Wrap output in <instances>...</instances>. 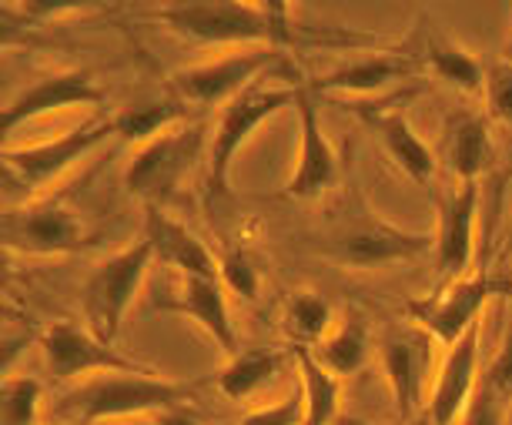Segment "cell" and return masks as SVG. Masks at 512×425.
<instances>
[{"instance_id": "cell-1", "label": "cell", "mask_w": 512, "mask_h": 425, "mask_svg": "<svg viewBox=\"0 0 512 425\" xmlns=\"http://www.w3.org/2000/svg\"><path fill=\"white\" fill-rule=\"evenodd\" d=\"M198 382L164 379L151 369L138 372H98L91 379L74 382L71 392L57 402V419L71 425H94L131 419V415H154L171 405H185L195 399Z\"/></svg>"}, {"instance_id": "cell-2", "label": "cell", "mask_w": 512, "mask_h": 425, "mask_svg": "<svg viewBox=\"0 0 512 425\" xmlns=\"http://www.w3.org/2000/svg\"><path fill=\"white\" fill-rule=\"evenodd\" d=\"M161 21L185 41L208 47H288L298 44L295 24H278L255 0H178Z\"/></svg>"}, {"instance_id": "cell-3", "label": "cell", "mask_w": 512, "mask_h": 425, "mask_svg": "<svg viewBox=\"0 0 512 425\" xmlns=\"http://www.w3.org/2000/svg\"><path fill=\"white\" fill-rule=\"evenodd\" d=\"M298 84H302V77L292 84H282V88H268V84L255 81L251 88H245L238 98H231L221 108L208 144V175H205L208 201H221L231 195L228 191L231 161L238 158V151L245 148L251 134L262 128V124L272 121L275 114H282L288 104H295Z\"/></svg>"}, {"instance_id": "cell-4", "label": "cell", "mask_w": 512, "mask_h": 425, "mask_svg": "<svg viewBox=\"0 0 512 425\" xmlns=\"http://www.w3.org/2000/svg\"><path fill=\"white\" fill-rule=\"evenodd\" d=\"M208 144L211 134L205 124H178V128L138 144L128 171H124V185L144 205L164 208V201L175 198L178 188L188 181L195 164L201 158L208 161Z\"/></svg>"}, {"instance_id": "cell-5", "label": "cell", "mask_w": 512, "mask_h": 425, "mask_svg": "<svg viewBox=\"0 0 512 425\" xmlns=\"http://www.w3.org/2000/svg\"><path fill=\"white\" fill-rule=\"evenodd\" d=\"M114 138V121L111 118H91L77 124L74 131L57 134L51 141L41 144H24V148H4V198L7 205H14L17 198H31L34 191L51 185L64 175L67 168H74L84 154H91L98 144Z\"/></svg>"}, {"instance_id": "cell-6", "label": "cell", "mask_w": 512, "mask_h": 425, "mask_svg": "<svg viewBox=\"0 0 512 425\" xmlns=\"http://www.w3.org/2000/svg\"><path fill=\"white\" fill-rule=\"evenodd\" d=\"M436 345V338L412 322L405 328H389L379 338V365L399 422L422 419V409H429V392L442 362L436 359Z\"/></svg>"}, {"instance_id": "cell-7", "label": "cell", "mask_w": 512, "mask_h": 425, "mask_svg": "<svg viewBox=\"0 0 512 425\" xmlns=\"http://www.w3.org/2000/svg\"><path fill=\"white\" fill-rule=\"evenodd\" d=\"M154 262V248L148 238L131 241L128 248L114 251L111 258L94 268L88 285H84V318L88 328L104 342H114L124 325L131 302L138 298L144 275Z\"/></svg>"}, {"instance_id": "cell-8", "label": "cell", "mask_w": 512, "mask_h": 425, "mask_svg": "<svg viewBox=\"0 0 512 425\" xmlns=\"http://www.w3.org/2000/svg\"><path fill=\"white\" fill-rule=\"evenodd\" d=\"M282 64V47H235L211 61L178 67L171 74V94L198 108H225L231 98L262 81V74Z\"/></svg>"}, {"instance_id": "cell-9", "label": "cell", "mask_w": 512, "mask_h": 425, "mask_svg": "<svg viewBox=\"0 0 512 425\" xmlns=\"http://www.w3.org/2000/svg\"><path fill=\"white\" fill-rule=\"evenodd\" d=\"M432 248H436V238L422 235V231H405L392 225V221L365 211L345 228H338L332 238H325L318 245V255L332 258V262L345 268H385L399 262H415Z\"/></svg>"}, {"instance_id": "cell-10", "label": "cell", "mask_w": 512, "mask_h": 425, "mask_svg": "<svg viewBox=\"0 0 512 425\" xmlns=\"http://www.w3.org/2000/svg\"><path fill=\"white\" fill-rule=\"evenodd\" d=\"M502 288H509L506 278H496L489 272H469L462 278H452L436 295L422 298V302H409V322L425 328L442 349H449L469 328L482 322L486 305Z\"/></svg>"}, {"instance_id": "cell-11", "label": "cell", "mask_w": 512, "mask_h": 425, "mask_svg": "<svg viewBox=\"0 0 512 425\" xmlns=\"http://www.w3.org/2000/svg\"><path fill=\"white\" fill-rule=\"evenodd\" d=\"M94 241L98 238L57 201H21L4 211V245L21 255H77Z\"/></svg>"}, {"instance_id": "cell-12", "label": "cell", "mask_w": 512, "mask_h": 425, "mask_svg": "<svg viewBox=\"0 0 512 425\" xmlns=\"http://www.w3.org/2000/svg\"><path fill=\"white\" fill-rule=\"evenodd\" d=\"M44 365L57 382H81L98 372H138L144 365L131 362L128 355L114 352L111 342H104L91 332V328L54 322L41 335Z\"/></svg>"}, {"instance_id": "cell-13", "label": "cell", "mask_w": 512, "mask_h": 425, "mask_svg": "<svg viewBox=\"0 0 512 425\" xmlns=\"http://www.w3.org/2000/svg\"><path fill=\"white\" fill-rule=\"evenodd\" d=\"M295 111H298V161H295V171L285 181L282 198L308 201L335 185L338 175H342V164H338L335 144L328 141L322 121H318L315 91L308 81L298 84Z\"/></svg>"}, {"instance_id": "cell-14", "label": "cell", "mask_w": 512, "mask_h": 425, "mask_svg": "<svg viewBox=\"0 0 512 425\" xmlns=\"http://www.w3.org/2000/svg\"><path fill=\"white\" fill-rule=\"evenodd\" d=\"M476 211H479V181H456L449 191L436 195V268L442 278H462L472 268L476 248Z\"/></svg>"}, {"instance_id": "cell-15", "label": "cell", "mask_w": 512, "mask_h": 425, "mask_svg": "<svg viewBox=\"0 0 512 425\" xmlns=\"http://www.w3.org/2000/svg\"><path fill=\"white\" fill-rule=\"evenodd\" d=\"M104 98H108V91L94 81L91 71H54L37 77L17 98L4 104L0 128H4V134H11L24 121L44 118V114H57V111H71V108H91V104H101Z\"/></svg>"}, {"instance_id": "cell-16", "label": "cell", "mask_w": 512, "mask_h": 425, "mask_svg": "<svg viewBox=\"0 0 512 425\" xmlns=\"http://www.w3.org/2000/svg\"><path fill=\"white\" fill-rule=\"evenodd\" d=\"M479 338H482V328H469L466 335L459 338L456 345H449L446 355L439 362V372H436V382H432V392H429V415L432 425H459L462 412L472 399L479 385Z\"/></svg>"}, {"instance_id": "cell-17", "label": "cell", "mask_w": 512, "mask_h": 425, "mask_svg": "<svg viewBox=\"0 0 512 425\" xmlns=\"http://www.w3.org/2000/svg\"><path fill=\"white\" fill-rule=\"evenodd\" d=\"M154 308H158V312H171V315H185L188 322H195L201 332L228 355V359L241 352L238 332L228 315L225 282H221V278H201V275L181 278L178 292L171 298H154Z\"/></svg>"}, {"instance_id": "cell-18", "label": "cell", "mask_w": 512, "mask_h": 425, "mask_svg": "<svg viewBox=\"0 0 512 425\" xmlns=\"http://www.w3.org/2000/svg\"><path fill=\"white\" fill-rule=\"evenodd\" d=\"M422 54L415 51H375L345 61L342 67L315 77V94H379L389 88L392 81H405L422 71Z\"/></svg>"}, {"instance_id": "cell-19", "label": "cell", "mask_w": 512, "mask_h": 425, "mask_svg": "<svg viewBox=\"0 0 512 425\" xmlns=\"http://www.w3.org/2000/svg\"><path fill=\"white\" fill-rule=\"evenodd\" d=\"M144 238L151 241L154 258H158L161 265L181 272V278H188V275L221 278L218 275V258L211 255V248L205 245V241L158 205L144 208Z\"/></svg>"}, {"instance_id": "cell-20", "label": "cell", "mask_w": 512, "mask_h": 425, "mask_svg": "<svg viewBox=\"0 0 512 425\" xmlns=\"http://www.w3.org/2000/svg\"><path fill=\"white\" fill-rule=\"evenodd\" d=\"M352 111L375 131L382 151L399 164V171H405L415 185H432V178H436V154L429 151V144L412 131V124L399 111L385 108V104H372V108L369 104H352Z\"/></svg>"}, {"instance_id": "cell-21", "label": "cell", "mask_w": 512, "mask_h": 425, "mask_svg": "<svg viewBox=\"0 0 512 425\" xmlns=\"http://www.w3.org/2000/svg\"><path fill=\"white\" fill-rule=\"evenodd\" d=\"M446 158L456 181H479L489 175L496 161V144H492L489 121L476 111L452 114L446 134Z\"/></svg>"}, {"instance_id": "cell-22", "label": "cell", "mask_w": 512, "mask_h": 425, "mask_svg": "<svg viewBox=\"0 0 512 425\" xmlns=\"http://www.w3.org/2000/svg\"><path fill=\"white\" fill-rule=\"evenodd\" d=\"M422 64L429 67L432 74L442 77L446 84H452L462 94H479L486 88V67L476 54H469L466 47L449 41L446 34L439 31H425L422 37Z\"/></svg>"}, {"instance_id": "cell-23", "label": "cell", "mask_w": 512, "mask_h": 425, "mask_svg": "<svg viewBox=\"0 0 512 425\" xmlns=\"http://www.w3.org/2000/svg\"><path fill=\"white\" fill-rule=\"evenodd\" d=\"M285 365V352L278 349H248V352H238L231 355L225 369L218 372V392L225 399H235V402H248L251 395H258L265 385H272L278 379Z\"/></svg>"}, {"instance_id": "cell-24", "label": "cell", "mask_w": 512, "mask_h": 425, "mask_svg": "<svg viewBox=\"0 0 512 425\" xmlns=\"http://www.w3.org/2000/svg\"><path fill=\"white\" fill-rule=\"evenodd\" d=\"M295 369L302 379L305 395V425H332L338 415V395H342V379L332 375L315 359L312 349L295 345Z\"/></svg>"}, {"instance_id": "cell-25", "label": "cell", "mask_w": 512, "mask_h": 425, "mask_svg": "<svg viewBox=\"0 0 512 425\" xmlns=\"http://www.w3.org/2000/svg\"><path fill=\"white\" fill-rule=\"evenodd\" d=\"M312 352L328 372L345 379V375L359 372L365 359H369V325H365V318L352 312L345 322H335L332 332H328Z\"/></svg>"}, {"instance_id": "cell-26", "label": "cell", "mask_w": 512, "mask_h": 425, "mask_svg": "<svg viewBox=\"0 0 512 425\" xmlns=\"http://www.w3.org/2000/svg\"><path fill=\"white\" fill-rule=\"evenodd\" d=\"M114 121V134L124 141L144 144L158 134L178 128V124L188 121V104L181 98H164V101H148V104H131L118 114H111Z\"/></svg>"}, {"instance_id": "cell-27", "label": "cell", "mask_w": 512, "mask_h": 425, "mask_svg": "<svg viewBox=\"0 0 512 425\" xmlns=\"http://www.w3.org/2000/svg\"><path fill=\"white\" fill-rule=\"evenodd\" d=\"M285 318H288V332H292L295 345H305V349H315V345L322 342L335 325L332 305H328L318 292L292 295Z\"/></svg>"}, {"instance_id": "cell-28", "label": "cell", "mask_w": 512, "mask_h": 425, "mask_svg": "<svg viewBox=\"0 0 512 425\" xmlns=\"http://www.w3.org/2000/svg\"><path fill=\"white\" fill-rule=\"evenodd\" d=\"M41 399L44 385L34 375H7L0 385V425H37Z\"/></svg>"}, {"instance_id": "cell-29", "label": "cell", "mask_w": 512, "mask_h": 425, "mask_svg": "<svg viewBox=\"0 0 512 425\" xmlns=\"http://www.w3.org/2000/svg\"><path fill=\"white\" fill-rule=\"evenodd\" d=\"M486 108L496 121L512 124V61L502 57L492 67H486Z\"/></svg>"}, {"instance_id": "cell-30", "label": "cell", "mask_w": 512, "mask_h": 425, "mask_svg": "<svg viewBox=\"0 0 512 425\" xmlns=\"http://www.w3.org/2000/svg\"><path fill=\"white\" fill-rule=\"evenodd\" d=\"M218 275L225 288L238 292L245 302H255L258 295V268L248 262V255L241 248H231L218 258Z\"/></svg>"}, {"instance_id": "cell-31", "label": "cell", "mask_w": 512, "mask_h": 425, "mask_svg": "<svg viewBox=\"0 0 512 425\" xmlns=\"http://www.w3.org/2000/svg\"><path fill=\"white\" fill-rule=\"evenodd\" d=\"M506 399L492 389L486 379H479L476 392H472V399L466 405V412H462L459 425H506Z\"/></svg>"}, {"instance_id": "cell-32", "label": "cell", "mask_w": 512, "mask_h": 425, "mask_svg": "<svg viewBox=\"0 0 512 425\" xmlns=\"http://www.w3.org/2000/svg\"><path fill=\"white\" fill-rule=\"evenodd\" d=\"M238 425H305V395H285L262 409H251Z\"/></svg>"}, {"instance_id": "cell-33", "label": "cell", "mask_w": 512, "mask_h": 425, "mask_svg": "<svg viewBox=\"0 0 512 425\" xmlns=\"http://www.w3.org/2000/svg\"><path fill=\"white\" fill-rule=\"evenodd\" d=\"M108 0H21V14L27 21H51V17L71 14V11H91Z\"/></svg>"}, {"instance_id": "cell-34", "label": "cell", "mask_w": 512, "mask_h": 425, "mask_svg": "<svg viewBox=\"0 0 512 425\" xmlns=\"http://www.w3.org/2000/svg\"><path fill=\"white\" fill-rule=\"evenodd\" d=\"M482 379H486L492 389L502 395V399L512 402V328L506 332V338H502L496 359L489 362V369L482 372Z\"/></svg>"}, {"instance_id": "cell-35", "label": "cell", "mask_w": 512, "mask_h": 425, "mask_svg": "<svg viewBox=\"0 0 512 425\" xmlns=\"http://www.w3.org/2000/svg\"><path fill=\"white\" fill-rule=\"evenodd\" d=\"M154 425H201V415L191 409V402L185 405H171V409H161L151 415Z\"/></svg>"}, {"instance_id": "cell-36", "label": "cell", "mask_w": 512, "mask_h": 425, "mask_svg": "<svg viewBox=\"0 0 512 425\" xmlns=\"http://www.w3.org/2000/svg\"><path fill=\"white\" fill-rule=\"evenodd\" d=\"M265 14H272L278 24H295L292 21V0H255Z\"/></svg>"}, {"instance_id": "cell-37", "label": "cell", "mask_w": 512, "mask_h": 425, "mask_svg": "<svg viewBox=\"0 0 512 425\" xmlns=\"http://www.w3.org/2000/svg\"><path fill=\"white\" fill-rule=\"evenodd\" d=\"M399 425H432L429 415H422V419H412V422H399Z\"/></svg>"}, {"instance_id": "cell-38", "label": "cell", "mask_w": 512, "mask_h": 425, "mask_svg": "<svg viewBox=\"0 0 512 425\" xmlns=\"http://www.w3.org/2000/svg\"><path fill=\"white\" fill-rule=\"evenodd\" d=\"M506 57H509V61H512V37H509V44H506Z\"/></svg>"}, {"instance_id": "cell-39", "label": "cell", "mask_w": 512, "mask_h": 425, "mask_svg": "<svg viewBox=\"0 0 512 425\" xmlns=\"http://www.w3.org/2000/svg\"><path fill=\"white\" fill-rule=\"evenodd\" d=\"M67 425H71V422H67Z\"/></svg>"}]
</instances>
